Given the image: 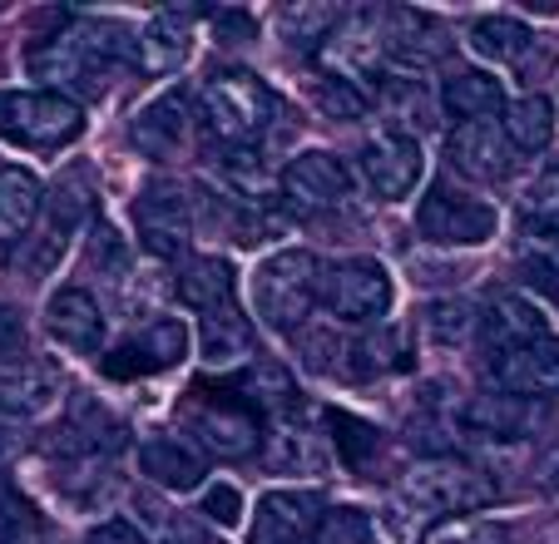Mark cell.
<instances>
[{
  "label": "cell",
  "instance_id": "6da1fadb",
  "mask_svg": "<svg viewBox=\"0 0 559 544\" xmlns=\"http://www.w3.org/2000/svg\"><path fill=\"white\" fill-rule=\"evenodd\" d=\"M25 64L55 95H64V90L105 95L119 70L139 64V40L119 21H74L60 35H45Z\"/></svg>",
  "mask_w": 559,
  "mask_h": 544
},
{
  "label": "cell",
  "instance_id": "7a4b0ae2",
  "mask_svg": "<svg viewBox=\"0 0 559 544\" xmlns=\"http://www.w3.org/2000/svg\"><path fill=\"white\" fill-rule=\"evenodd\" d=\"M199 105H203L209 129L228 149H253L258 139L273 129V119H277V95L267 90L263 80H258V74H248V70L213 74V80L203 84Z\"/></svg>",
  "mask_w": 559,
  "mask_h": 544
},
{
  "label": "cell",
  "instance_id": "3957f363",
  "mask_svg": "<svg viewBox=\"0 0 559 544\" xmlns=\"http://www.w3.org/2000/svg\"><path fill=\"white\" fill-rule=\"evenodd\" d=\"M496 481H490L480 465L455 461V456H431V461H416L412 471L402 475V500L421 515H475L496 505Z\"/></svg>",
  "mask_w": 559,
  "mask_h": 544
},
{
  "label": "cell",
  "instance_id": "277c9868",
  "mask_svg": "<svg viewBox=\"0 0 559 544\" xmlns=\"http://www.w3.org/2000/svg\"><path fill=\"white\" fill-rule=\"evenodd\" d=\"M317 297H322V268H317V258L302 248L273 252V258L253 272V307L273 332H297Z\"/></svg>",
  "mask_w": 559,
  "mask_h": 544
},
{
  "label": "cell",
  "instance_id": "5b68a950",
  "mask_svg": "<svg viewBox=\"0 0 559 544\" xmlns=\"http://www.w3.org/2000/svg\"><path fill=\"white\" fill-rule=\"evenodd\" d=\"M85 134V109L55 90H0V139L25 149H64Z\"/></svg>",
  "mask_w": 559,
  "mask_h": 544
},
{
  "label": "cell",
  "instance_id": "8992f818",
  "mask_svg": "<svg viewBox=\"0 0 559 544\" xmlns=\"http://www.w3.org/2000/svg\"><path fill=\"white\" fill-rule=\"evenodd\" d=\"M183 426L199 440L203 456H218V461H248L263 446V421H258V411H248L238 401L233 387L223 397H213L209 387H193L189 406H183Z\"/></svg>",
  "mask_w": 559,
  "mask_h": 544
},
{
  "label": "cell",
  "instance_id": "52a82bcc",
  "mask_svg": "<svg viewBox=\"0 0 559 544\" xmlns=\"http://www.w3.org/2000/svg\"><path fill=\"white\" fill-rule=\"evenodd\" d=\"M322 307L347 327H377L391 312V272L377 258H337L322 268Z\"/></svg>",
  "mask_w": 559,
  "mask_h": 544
},
{
  "label": "cell",
  "instance_id": "ba28073f",
  "mask_svg": "<svg viewBox=\"0 0 559 544\" xmlns=\"http://www.w3.org/2000/svg\"><path fill=\"white\" fill-rule=\"evenodd\" d=\"M322 74L357 84V90H381V80L391 74V50H386V21L381 15H357L342 21L337 31L322 40Z\"/></svg>",
  "mask_w": 559,
  "mask_h": 544
},
{
  "label": "cell",
  "instance_id": "9c48e42d",
  "mask_svg": "<svg viewBox=\"0 0 559 544\" xmlns=\"http://www.w3.org/2000/svg\"><path fill=\"white\" fill-rule=\"evenodd\" d=\"M416 228L426 243L436 248H480V243L496 238L500 213L486 199H465V193H445L436 189L431 199L416 209Z\"/></svg>",
  "mask_w": 559,
  "mask_h": 544
},
{
  "label": "cell",
  "instance_id": "30bf717a",
  "mask_svg": "<svg viewBox=\"0 0 559 544\" xmlns=\"http://www.w3.org/2000/svg\"><path fill=\"white\" fill-rule=\"evenodd\" d=\"M283 203L293 213H332L352 199V168L328 149H307L283 168Z\"/></svg>",
  "mask_w": 559,
  "mask_h": 544
},
{
  "label": "cell",
  "instance_id": "8fae6325",
  "mask_svg": "<svg viewBox=\"0 0 559 544\" xmlns=\"http://www.w3.org/2000/svg\"><path fill=\"white\" fill-rule=\"evenodd\" d=\"M193 199L179 184H148L134 199V228L154 258H179L193 243Z\"/></svg>",
  "mask_w": 559,
  "mask_h": 544
},
{
  "label": "cell",
  "instance_id": "7c38bea8",
  "mask_svg": "<svg viewBox=\"0 0 559 544\" xmlns=\"http://www.w3.org/2000/svg\"><path fill=\"white\" fill-rule=\"evenodd\" d=\"M183 356H189V327L174 322V317H154L144 332H134L124 346H115V352L99 362V371L115 381H129V377L179 367Z\"/></svg>",
  "mask_w": 559,
  "mask_h": 544
},
{
  "label": "cell",
  "instance_id": "4fadbf2b",
  "mask_svg": "<svg viewBox=\"0 0 559 544\" xmlns=\"http://www.w3.org/2000/svg\"><path fill=\"white\" fill-rule=\"evenodd\" d=\"M421 168H426L421 144H416L412 134H396V129H391V134H377L367 149H361V178H367V189L386 203L406 199V193L421 184Z\"/></svg>",
  "mask_w": 559,
  "mask_h": 544
},
{
  "label": "cell",
  "instance_id": "5bb4252c",
  "mask_svg": "<svg viewBox=\"0 0 559 544\" xmlns=\"http://www.w3.org/2000/svg\"><path fill=\"white\" fill-rule=\"evenodd\" d=\"M490 377L506 397H520V401H545V397H559V336H545L535 346H520V352H500L490 362Z\"/></svg>",
  "mask_w": 559,
  "mask_h": 544
},
{
  "label": "cell",
  "instance_id": "9a60e30c",
  "mask_svg": "<svg viewBox=\"0 0 559 544\" xmlns=\"http://www.w3.org/2000/svg\"><path fill=\"white\" fill-rule=\"evenodd\" d=\"M189 134H193V90L189 84L164 90V95L148 99L134 119V144H139V154H148V158L179 154V149L189 144Z\"/></svg>",
  "mask_w": 559,
  "mask_h": 544
},
{
  "label": "cell",
  "instance_id": "2e32d148",
  "mask_svg": "<svg viewBox=\"0 0 559 544\" xmlns=\"http://www.w3.org/2000/svg\"><path fill=\"white\" fill-rule=\"evenodd\" d=\"M85 213H90V189H85V184H74V174H70L60 189L45 193V228H40V238H35L25 268H31V272H50L55 262H60V252L70 248V238L80 233Z\"/></svg>",
  "mask_w": 559,
  "mask_h": 544
},
{
  "label": "cell",
  "instance_id": "e0dca14e",
  "mask_svg": "<svg viewBox=\"0 0 559 544\" xmlns=\"http://www.w3.org/2000/svg\"><path fill=\"white\" fill-rule=\"evenodd\" d=\"M445 154H451V164L461 168L465 178H480V184L506 178L510 164H515V144H510L506 129L490 125V119H480V125H455Z\"/></svg>",
  "mask_w": 559,
  "mask_h": 544
},
{
  "label": "cell",
  "instance_id": "ac0fdd59",
  "mask_svg": "<svg viewBox=\"0 0 559 544\" xmlns=\"http://www.w3.org/2000/svg\"><path fill=\"white\" fill-rule=\"evenodd\" d=\"M45 327H50L55 342L80 356L105 352V312H99L95 293H85V287H60L45 307Z\"/></svg>",
  "mask_w": 559,
  "mask_h": 544
},
{
  "label": "cell",
  "instance_id": "d6986e66",
  "mask_svg": "<svg viewBox=\"0 0 559 544\" xmlns=\"http://www.w3.org/2000/svg\"><path fill=\"white\" fill-rule=\"evenodd\" d=\"M480 336H486L500 356V352H520V346L545 342L549 327H545L539 303H530L525 293H496L486 303V312H480Z\"/></svg>",
  "mask_w": 559,
  "mask_h": 544
},
{
  "label": "cell",
  "instance_id": "ffe728a7",
  "mask_svg": "<svg viewBox=\"0 0 559 544\" xmlns=\"http://www.w3.org/2000/svg\"><path fill=\"white\" fill-rule=\"evenodd\" d=\"M317 495L307 490H267L253 515V544H302L317 530Z\"/></svg>",
  "mask_w": 559,
  "mask_h": 544
},
{
  "label": "cell",
  "instance_id": "44dd1931",
  "mask_svg": "<svg viewBox=\"0 0 559 544\" xmlns=\"http://www.w3.org/2000/svg\"><path fill=\"white\" fill-rule=\"evenodd\" d=\"M461 426L475 430L486 440H525L539 426V406L535 401L506 397V391H490V397H471L461 406Z\"/></svg>",
  "mask_w": 559,
  "mask_h": 544
},
{
  "label": "cell",
  "instance_id": "7402d4cb",
  "mask_svg": "<svg viewBox=\"0 0 559 544\" xmlns=\"http://www.w3.org/2000/svg\"><path fill=\"white\" fill-rule=\"evenodd\" d=\"M386 50L396 70H426L445 55V25L426 11H391L386 15Z\"/></svg>",
  "mask_w": 559,
  "mask_h": 544
},
{
  "label": "cell",
  "instance_id": "603a6c76",
  "mask_svg": "<svg viewBox=\"0 0 559 544\" xmlns=\"http://www.w3.org/2000/svg\"><path fill=\"white\" fill-rule=\"evenodd\" d=\"M45 213V189L31 168L5 164L0 168V248H15V243L31 238L35 218Z\"/></svg>",
  "mask_w": 559,
  "mask_h": 544
},
{
  "label": "cell",
  "instance_id": "cb8c5ba5",
  "mask_svg": "<svg viewBox=\"0 0 559 544\" xmlns=\"http://www.w3.org/2000/svg\"><path fill=\"white\" fill-rule=\"evenodd\" d=\"M193 50V15L189 11H158L139 35V70L174 74Z\"/></svg>",
  "mask_w": 559,
  "mask_h": 544
},
{
  "label": "cell",
  "instance_id": "d4e9b609",
  "mask_svg": "<svg viewBox=\"0 0 559 544\" xmlns=\"http://www.w3.org/2000/svg\"><path fill=\"white\" fill-rule=\"evenodd\" d=\"M179 303L189 307V312L203 317H218V312H233V303H238V277H233V268L223 258H193L189 268L179 272Z\"/></svg>",
  "mask_w": 559,
  "mask_h": 544
},
{
  "label": "cell",
  "instance_id": "484cf974",
  "mask_svg": "<svg viewBox=\"0 0 559 544\" xmlns=\"http://www.w3.org/2000/svg\"><path fill=\"white\" fill-rule=\"evenodd\" d=\"M506 90L496 74L486 70H455L451 80H441V109L455 125H480L490 115H506Z\"/></svg>",
  "mask_w": 559,
  "mask_h": 544
},
{
  "label": "cell",
  "instance_id": "4316f807",
  "mask_svg": "<svg viewBox=\"0 0 559 544\" xmlns=\"http://www.w3.org/2000/svg\"><path fill=\"white\" fill-rule=\"evenodd\" d=\"M139 471H144L154 485H164V490H199L203 475H209L199 456H193L189 446H179V440H169V436L139 446Z\"/></svg>",
  "mask_w": 559,
  "mask_h": 544
},
{
  "label": "cell",
  "instance_id": "83f0119b",
  "mask_svg": "<svg viewBox=\"0 0 559 544\" xmlns=\"http://www.w3.org/2000/svg\"><path fill=\"white\" fill-rule=\"evenodd\" d=\"M233 391H238V401H243L248 411H263V416H293L297 411V387L293 377H287L277 362H253V367L243 371V377L228 381Z\"/></svg>",
  "mask_w": 559,
  "mask_h": 544
},
{
  "label": "cell",
  "instance_id": "f1b7e54d",
  "mask_svg": "<svg viewBox=\"0 0 559 544\" xmlns=\"http://www.w3.org/2000/svg\"><path fill=\"white\" fill-rule=\"evenodd\" d=\"M248 352H253V322H248L238 307L199 322V356L209 367H233V362H243Z\"/></svg>",
  "mask_w": 559,
  "mask_h": 544
},
{
  "label": "cell",
  "instance_id": "f546056e",
  "mask_svg": "<svg viewBox=\"0 0 559 544\" xmlns=\"http://www.w3.org/2000/svg\"><path fill=\"white\" fill-rule=\"evenodd\" d=\"M506 139L515 144V154H545L555 144V105L545 95H525L515 105H506V119H500Z\"/></svg>",
  "mask_w": 559,
  "mask_h": 544
},
{
  "label": "cell",
  "instance_id": "4dcf8cb0",
  "mask_svg": "<svg viewBox=\"0 0 559 544\" xmlns=\"http://www.w3.org/2000/svg\"><path fill=\"white\" fill-rule=\"evenodd\" d=\"M471 45L486 55V60L510 64V60H525L535 35H530V25L515 21V15H480V21L471 25Z\"/></svg>",
  "mask_w": 559,
  "mask_h": 544
},
{
  "label": "cell",
  "instance_id": "1f68e13d",
  "mask_svg": "<svg viewBox=\"0 0 559 544\" xmlns=\"http://www.w3.org/2000/svg\"><path fill=\"white\" fill-rule=\"evenodd\" d=\"M267 440H273V456H267V461H273L277 471H287V475H312V471L322 475V465H328L322 436L293 426V421H277V430Z\"/></svg>",
  "mask_w": 559,
  "mask_h": 544
},
{
  "label": "cell",
  "instance_id": "d6a6232c",
  "mask_svg": "<svg viewBox=\"0 0 559 544\" xmlns=\"http://www.w3.org/2000/svg\"><path fill=\"white\" fill-rule=\"evenodd\" d=\"M55 397H60V377H55L50 367H31V362H25L15 377H0V406L15 411V416H35V411H45Z\"/></svg>",
  "mask_w": 559,
  "mask_h": 544
},
{
  "label": "cell",
  "instance_id": "836d02e7",
  "mask_svg": "<svg viewBox=\"0 0 559 544\" xmlns=\"http://www.w3.org/2000/svg\"><path fill=\"white\" fill-rule=\"evenodd\" d=\"M475 332H480V312L465 297H441L426 307V336L436 346H465Z\"/></svg>",
  "mask_w": 559,
  "mask_h": 544
},
{
  "label": "cell",
  "instance_id": "e575fe53",
  "mask_svg": "<svg viewBox=\"0 0 559 544\" xmlns=\"http://www.w3.org/2000/svg\"><path fill=\"white\" fill-rule=\"evenodd\" d=\"M312 105L328 119H367L377 99H371L367 90H357V84L337 80V74H317L312 80Z\"/></svg>",
  "mask_w": 559,
  "mask_h": 544
},
{
  "label": "cell",
  "instance_id": "d590c367",
  "mask_svg": "<svg viewBox=\"0 0 559 544\" xmlns=\"http://www.w3.org/2000/svg\"><path fill=\"white\" fill-rule=\"evenodd\" d=\"M421 544H510V530L486 515H461V520H436Z\"/></svg>",
  "mask_w": 559,
  "mask_h": 544
},
{
  "label": "cell",
  "instance_id": "8d00e7d4",
  "mask_svg": "<svg viewBox=\"0 0 559 544\" xmlns=\"http://www.w3.org/2000/svg\"><path fill=\"white\" fill-rule=\"evenodd\" d=\"M371 515L357 505H332V510L317 515V530L307 544H371Z\"/></svg>",
  "mask_w": 559,
  "mask_h": 544
},
{
  "label": "cell",
  "instance_id": "74e56055",
  "mask_svg": "<svg viewBox=\"0 0 559 544\" xmlns=\"http://www.w3.org/2000/svg\"><path fill=\"white\" fill-rule=\"evenodd\" d=\"M328 430H332V446L342 450V461H347V465H367L371 456L381 450L377 426H367V421L347 416V411H328Z\"/></svg>",
  "mask_w": 559,
  "mask_h": 544
},
{
  "label": "cell",
  "instance_id": "f35d334b",
  "mask_svg": "<svg viewBox=\"0 0 559 544\" xmlns=\"http://www.w3.org/2000/svg\"><path fill=\"white\" fill-rule=\"evenodd\" d=\"M277 25L293 45H317L322 50V40L337 31V11L332 5H293V11L277 15Z\"/></svg>",
  "mask_w": 559,
  "mask_h": 544
},
{
  "label": "cell",
  "instance_id": "ab89813d",
  "mask_svg": "<svg viewBox=\"0 0 559 544\" xmlns=\"http://www.w3.org/2000/svg\"><path fill=\"white\" fill-rule=\"evenodd\" d=\"M347 356H352V371H361V377H371V371H391V367H402V336L391 332V327H381V332L361 336Z\"/></svg>",
  "mask_w": 559,
  "mask_h": 544
},
{
  "label": "cell",
  "instance_id": "60d3db41",
  "mask_svg": "<svg viewBox=\"0 0 559 544\" xmlns=\"http://www.w3.org/2000/svg\"><path fill=\"white\" fill-rule=\"evenodd\" d=\"M525 213L535 228H559V158L549 168H539L535 184L525 189Z\"/></svg>",
  "mask_w": 559,
  "mask_h": 544
},
{
  "label": "cell",
  "instance_id": "b9f144b4",
  "mask_svg": "<svg viewBox=\"0 0 559 544\" xmlns=\"http://www.w3.org/2000/svg\"><path fill=\"white\" fill-rule=\"evenodd\" d=\"M520 277H525L530 293H539L545 303L559 307V262L549 258V252H539L535 243H530L525 252H520Z\"/></svg>",
  "mask_w": 559,
  "mask_h": 544
},
{
  "label": "cell",
  "instance_id": "7bdbcfd3",
  "mask_svg": "<svg viewBox=\"0 0 559 544\" xmlns=\"http://www.w3.org/2000/svg\"><path fill=\"white\" fill-rule=\"evenodd\" d=\"M25 352H31V327L21 307L0 303V367H25Z\"/></svg>",
  "mask_w": 559,
  "mask_h": 544
},
{
  "label": "cell",
  "instance_id": "ee69618b",
  "mask_svg": "<svg viewBox=\"0 0 559 544\" xmlns=\"http://www.w3.org/2000/svg\"><path fill=\"white\" fill-rule=\"evenodd\" d=\"M199 515L203 520H213V524H238L243 520V495H238V485H209L203 490V500H199Z\"/></svg>",
  "mask_w": 559,
  "mask_h": 544
},
{
  "label": "cell",
  "instance_id": "f6af8a7d",
  "mask_svg": "<svg viewBox=\"0 0 559 544\" xmlns=\"http://www.w3.org/2000/svg\"><path fill=\"white\" fill-rule=\"evenodd\" d=\"M95 258H99V268H105L109 277H119V272H124V248H119V238H115V228H109V223H99V228H95Z\"/></svg>",
  "mask_w": 559,
  "mask_h": 544
},
{
  "label": "cell",
  "instance_id": "bcb514c9",
  "mask_svg": "<svg viewBox=\"0 0 559 544\" xmlns=\"http://www.w3.org/2000/svg\"><path fill=\"white\" fill-rule=\"evenodd\" d=\"M85 544H148V540L129 520H105V524H95V530L85 534Z\"/></svg>",
  "mask_w": 559,
  "mask_h": 544
},
{
  "label": "cell",
  "instance_id": "7dc6e473",
  "mask_svg": "<svg viewBox=\"0 0 559 544\" xmlns=\"http://www.w3.org/2000/svg\"><path fill=\"white\" fill-rule=\"evenodd\" d=\"M253 15H233V11H223L218 15V35H223V45H248L253 40Z\"/></svg>",
  "mask_w": 559,
  "mask_h": 544
},
{
  "label": "cell",
  "instance_id": "c3c4849f",
  "mask_svg": "<svg viewBox=\"0 0 559 544\" xmlns=\"http://www.w3.org/2000/svg\"><path fill=\"white\" fill-rule=\"evenodd\" d=\"M535 248L559 262V228H535Z\"/></svg>",
  "mask_w": 559,
  "mask_h": 544
},
{
  "label": "cell",
  "instance_id": "681fc988",
  "mask_svg": "<svg viewBox=\"0 0 559 544\" xmlns=\"http://www.w3.org/2000/svg\"><path fill=\"white\" fill-rule=\"evenodd\" d=\"M545 485L549 490H559V440L549 446V456H545Z\"/></svg>",
  "mask_w": 559,
  "mask_h": 544
},
{
  "label": "cell",
  "instance_id": "f907efd6",
  "mask_svg": "<svg viewBox=\"0 0 559 544\" xmlns=\"http://www.w3.org/2000/svg\"><path fill=\"white\" fill-rule=\"evenodd\" d=\"M5 446H11V436H5V426H0V450H5Z\"/></svg>",
  "mask_w": 559,
  "mask_h": 544
}]
</instances>
